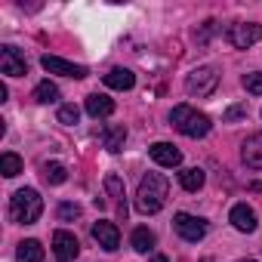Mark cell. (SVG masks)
I'll return each mask as SVG.
<instances>
[{
  "label": "cell",
  "instance_id": "f1b7e54d",
  "mask_svg": "<svg viewBox=\"0 0 262 262\" xmlns=\"http://www.w3.org/2000/svg\"><path fill=\"white\" fill-rule=\"evenodd\" d=\"M151 262H167V256H151Z\"/></svg>",
  "mask_w": 262,
  "mask_h": 262
},
{
  "label": "cell",
  "instance_id": "484cf974",
  "mask_svg": "<svg viewBox=\"0 0 262 262\" xmlns=\"http://www.w3.org/2000/svg\"><path fill=\"white\" fill-rule=\"evenodd\" d=\"M77 216H80V207H77V204H62V207H59V219H62V222H74Z\"/></svg>",
  "mask_w": 262,
  "mask_h": 262
},
{
  "label": "cell",
  "instance_id": "4fadbf2b",
  "mask_svg": "<svg viewBox=\"0 0 262 262\" xmlns=\"http://www.w3.org/2000/svg\"><path fill=\"white\" fill-rule=\"evenodd\" d=\"M93 237H96L99 247H105V250H117V247H120V231H117L114 222H96V225H93Z\"/></svg>",
  "mask_w": 262,
  "mask_h": 262
},
{
  "label": "cell",
  "instance_id": "6da1fadb",
  "mask_svg": "<svg viewBox=\"0 0 262 262\" xmlns=\"http://www.w3.org/2000/svg\"><path fill=\"white\" fill-rule=\"evenodd\" d=\"M167 194H170V182L161 173H148V176H142V182L136 188V210L151 216L167 204Z\"/></svg>",
  "mask_w": 262,
  "mask_h": 262
},
{
  "label": "cell",
  "instance_id": "83f0119b",
  "mask_svg": "<svg viewBox=\"0 0 262 262\" xmlns=\"http://www.w3.org/2000/svg\"><path fill=\"white\" fill-rule=\"evenodd\" d=\"M247 114V105H231L228 111H225V120H237V117H244Z\"/></svg>",
  "mask_w": 262,
  "mask_h": 262
},
{
  "label": "cell",
  "instance_id": "30bf717a",
  "mask_svg": "<svg viewBox=\"0 0 262 262\" xmlns=\"http://www.w3.org/2000/svg\"><path fill=\"white\" fill-rule=\"evenodd\" d=\"M241 161L250 170H262V133H253L244 145H241Z\"/></svg>",
  "mask_w": 262,
  "mask_h": 262
},
{
  "label": "cell",
  "instance_id": "5bb4252c",
  "mask_svg": "<svg viewBox=\"0 0 262 262\" xmlns=\"http://www.w3.org/2000/svg\"><path fill=\"white\" fill-rule=\"evenodd\" d=\"M123 142H126V126H123V123L105 126V133H102V145H105L111 155H117V151L123 148Z\"/></svg>",
  "mask_w": 262,
  "mask_h": 262
},
{
  "label": "cell",
  "instance_id": "d4e9b609",
  "mask_svg": "<svg viewBox=\"0 0 262 262\" xmlns=\"http://www.w3.org/2000/svg\"><path fill=\"white\" fill-rule=\"evenodd\" d=\"M244 90L253 93V96H262V71H253L244 77Z\"/></svg>",
  "mask_w": 262,
  "mask_h": 262
},
{
  "label": "cell",
  "instance_id": "7402d4cb",
  "mask_svg": "<svg viewBox=\"0 0 262 262\" xmlns=\"http://www.w3.org/2000/svg\"><path fill=\"white\" fill-rule=\"evenodd\" d=\"M0 173H4L7 179L19 176V173H22V158H19V155H13V151H7L4 158H0Z\"/></svg>",
  "mask_w": 262,
  "mask_h": 262
},
{
  "label": "cell",
  "instance_id": "9a60e30c",
  "mask_svg": "<svg viewBox=\"0 0 262 262\" xmlns=\"http://www.w3.org/2000/svg\"><path fill=\"white\" fill-rule=\"evenodd\" d=\"M133 83H136V74L129 68H111L105 74V86L111 90H133Z\"/></svg>",
  "mask_w": 262,
  "mask_h": 262
},
{
  "label": "cell",
  "instance_id": "4316f807",
  "mask_svg": "<svg viewBox=\"0 0 262 262\" xmlns=\"http://www.w3.org/2000/svg\"><path fill=\"white\" fill-rule=\"evenodd\" d=\"M213 31H216V22H213V19H207V22H204V25H201V28L194 31V37H198V43H207Z\"/></svg>",
  "mask_w": 262,
  "mask_h": 262
},
{
  "label": "cell",
  "instance_id": "603a6c76",
  "mask_svg": "<svg viewBox=\"0 0 262 262\" xmlns=\"http://www.w3.org/2000/svg\"><path fill=\"white\" fill-rule=\"evenodd\" d=\"M34 99H37V102H43V105H50V102H56V99H59V86H56V83H50V80H40V83L34 86Z\"/></svg>",
  "mask_w": 262,
  "mask_h": 262
},
{
  "label": "cell",
  "instance_id": "ac0fdd59",
  "mask_svg": "<svg viewBox=\"0 0 262 262\" xmlns=\"http://www.w3.org/2000/svg\"><path fill=\"white\" fill-rule=\"evenodd\" d=\"M16 256H19V262H40V259H43V247H40V241L28 237V241L19 244Z\"/></svg>",
  "mask_w": 262,
  "mask_h": 262
},
{
  "label": "cell",
  "instance_id": "e0dca14e",
  "mask_svg": "<svg viewBox=\"0 0 262 262\" xmlns=\"http://www.w3.org/2000/svg\"><path fill=\"white\" fill-rule=\"evenodd\" d=\"M105 191H108V198H111V201L117 204V210H120V213L126 216V201H123L126 194H123V182H120V176L108 173V176H105Z\"/></svg>",
  "mask_w": 262,
  "mask_h": 262
},
{
  "label": "cell",
  "instance_id": "5b68a950",
  "mask_svg": "<svg viewBox=\"0 0 262 262\" xmlns=\"http://www.w3.org/2000/svg\"><path fill=\"white\" fill-rule=\"evenodd\" d=\"M225 37H228V43L234 50H250L253 43L262 40V25H256V22H234V25H228Z\"/></svg>",
  "mask_w": 262,
  "mask_h": 262
},
{
  "label": "cell",
  "instance_id": "3957f363",
  "mask_svg": "<svg viewBox=\"0 0 262 262\" xmlns=\"http://www.w3.org/2000/svg\"><path fill=\"white\" fill-rule=\"evenodd\" d=\"M170 123L188 139H201V136L210 133V117L204 111H194L191 105H176L173 114H170Z\"/></svg>",
  "mask_w": 262,
  "mask_h": 262
},
{
  "label": "cell",
  "instance_id": "cb8c5ba5",
  "mask_svg": "<svg viewBox=\"0 0 262 262\" xmlns=\"http://www.w3.org/2000/svg\"><path fill=\"white\" fill-rule=\"evenodd\" d=\"M77 117H80L77 105H62V108H59V123H65V126H74V123H77Z\"/></svg>",
  "mask_w": 262,
  "mask_h": 262
},
{
  "label": "cell",
  "instance_id": "52a82bcc",
  "mask_svg": "<svg viewBox=\"0 0 262 262\" xmlns=\"http://www.w3.org/2000/svg\"><path fill=\"white\" fill-rule=\"evenodd\" d=\"M0 74H7V77H25L28 74V62L16 47H0Z\"/></svg>",
  "mask_w": 262,
  "mask_h": 262
},
{
  "label": "cell",
  "instance_id": "d6986e66",
  "mask_svg": "<svg viewBox=\"0 0 262 262\" xmlns=\"http://www.w3.org/2000/svg\"><path fill=\"white\" fill-rule=\"evenodd\" d=\"M204 170H198V167H188V170H182L179 173V185L185 188V191H201L204 188Z\"/></svg>",
  "mask_w": 262,
  "mask_h": 262
},
{
  "label": "cell",
  "instance_id": "44dd1931",
  "mask_svg": "<svg viewBox=\"0 0 262 262\" xmlns=\"http://www.w3.org/2000/svg\"><path fill=\"white\" fill-rule=\"evenodd\" d=\"M43 176H47V182H50V185H62V182L68 179V167H65V164H59V161L43 164Z\"/></svg>",
  "mask_w": 262,
  "mask_h": 262
},
{
  "label": "cell",
  "instance_id": "8992f818",
  "mask_svg": "<svg viewBox=\"0 0 262 262\" xmlns=\"http://www.w3.org/2000/svg\"><path fill=\"white\" fill-rule=\"evenodd\" d=\"M173 225H176V231H179L185 241H191V244L204 241V234H207V222H204L201 216H191V213H176Z\"/></svg>",
  "mask_w": 262,
  "mask_h": 262
},
{
  "label": "cell",
  "instance_id": "9c48e42d",
  "mask_svg": "<svg viewBox=\"0 0 262 262\" xmlns=\"http://www.w3.org/2000/svg\"><path fill=\"white\" fill-rule=\"evenodd\" d=\"M40 65H43V71H50V74H62V77H74V80L86 77V68H83V65L65 62V59H59V56H43Z\"/></svg>",
  "mask_w": 262,
  "mask_h": 262
},
{
  "label": "cell",
  "instance_id": "8fae6325",
  "mask_svg": "<svg viewBox=\"0 0 262 262\" xmlns=\"http://www.w3.org/2000/svg\"><path fill=\"white\" fill-rule=\"evenodd\" d=\"M148 151H151L155 164H161V167H179L182 164V151L176 145H170V142H155Z\"/></svg>",
  "mask_w": 262,
  "mask_h": 262
},
{
  "label": "cell",
  "instance_id": "7c38bea8",
  "mask_svg": "<svg viewBox=\"0 0 262 262\" xmlns=\"http://www.w3.org/2000/svg\"><path fill=\"white\" fill-rule=\"evenodd\" d=\"M228 219H231V225H234L237 231H244V234H253V231H256V213H253L247 204H234Z\"/></svg>",
  "mask_w": 262,
  "mask_h": 262
},
{
  "label": "cell",
  "instance_id": "ffe728a7",
  "mask_svg": "<svg viewBox=\"0 0 262 262\" xmlns=\"http://www.w3.org/2000/svg\"><path fill=\"white\" fill-rule=\"evenodd\" d=\"M129 244H133V250H136V253H148V250L155 247V231L142 225V228H136V231H133Z\"/></svg>",
  "mask_w": 262,
  "mask_h": 262
},
{
  "label": "cell",
  "instance_id": "ba28073f",
  "mask_svg": "<svg viewBox=\"0 0 262 262\" xmlns=\"http://www.w3.org/2000/svg\"><path fill=\"white\" fill-rule=\"evenodd\" d=\"M53 253H56V259H59V262H71V259H77L80 244H77V237H74L71 231L59 228V231L53 234Z\"/></svg>",
  "mask_w": 262,
  "mask_h": 262
},
{
  "label": "cell",
  "instance_id": "277c9868",
  "mask_svg": "<svg viewBox=\"0 0 262 262\" xmlns=\"http://www.w3.org/2000/svg\"><path fill=\"white\" fill-rule=\"evenodd\" d=\"M216 86H219V71H216L213 65H201V68H194V71L185 77V90H188V96H198V99L213 96Z\"/></svg>",
  "mask_w": 262,
  "mask_h": 262
},
{
  "label": "cell",
  "instance_id": "2e32d148",
  "mask_svg": "<svg viewBox=\"0 0 262 262\" xmlns=\"http://www.w3.org/2000/svg\"><path fill=\"white\" fill-rule=\"evenodd\" d=\"M86 114L90 117H108V114H114V102L102 93H93V96H86Z\"/></svg>",
  "mask_w": 262,
  "mask_h": 262
},
{
  "label": "cell",
  "instance_id": "f546056e",
  "mask_svg": "<svg viewBox=\"0 0 262 262\" xmlns=\"http://www.w3.org/2000/svg\"><path fill=\"white\" fill-rule=\"evenodd\" d=\"M241 262H256V259H241Z\"/></svg>",
  "mask_w": 262,
  "mask_h": 262
},
{
  "label": "cell",
  "instance_id": "7a4b0ae2",
  "mask_svg": "<svg viewBox=\"0 0 262 262\" xmlns=\"http://www.w3.org/2000/svg\"><path fill=\"white\" fill-rule=\"evenodd\" d=\"M43 213V198L34 191V188H19L10 201V219L19 222V225H31L37 222Z\"/></svg>",
  "mask_w": 262,
  "mask_h": 262
}]
</instances>
